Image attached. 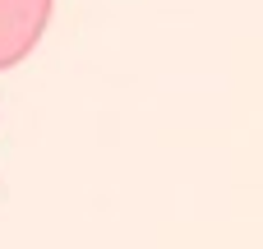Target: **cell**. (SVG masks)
<instances>
[{
  "label": "cell",
  "instance_id": "6da1fadb",
  "mask_svg": "<svg viewBox=\"0 0 263 249\" xmlns=\"http://www.w3.org/2000/svg\"><path fill=\"white\" fill-rule=\"evenodd\" d=\"M55 0H0V69L23 65L46 37Z\"/></svg>",
  "mask_w": 263,
  "mask_h": 249
}]
</instances>
